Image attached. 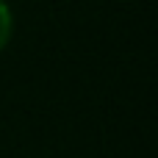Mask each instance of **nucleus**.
<instances>
[{"mask_svg": "<svg viewBox=\"0 0 158 158\" xmlns=\"http://www.w3.org/2000/svg\"><path fill=\"white\" fill-rule=\"evenodd\" d=\"M11 31H14V17H11V8H8V3H6V0H0V50L8 44Z\"/></svg>", "mask_w": 158, "mask_h": 158, "instance_id": "obj_1", "label": "nucleus"}]
</instances>
